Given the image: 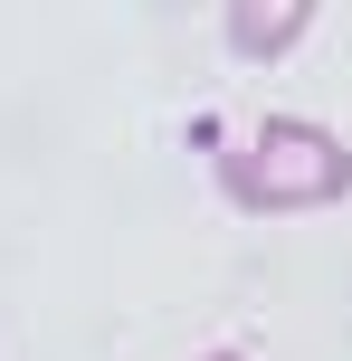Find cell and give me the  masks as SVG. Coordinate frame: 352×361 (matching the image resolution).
<instances>
[{"mask_svg": "<svg viewBox=\"0 0 352 361\" xmlns=\"http://www.w3.org/2000/svg\"><path fill=\"white\" fill-rule=\"evenodd\" d=\"M219 29H229V57H286L296 29H315V0H229Z\"/></svg>", "mask_w": 352, "mask_h": 361, "instance_id": "cell-2", "label": "cell"}, {"mask_svg": "<svg viewBox=\"0 0 352 361\" xmlns=\"http://www.w3.org/2000/svg\"><path fill=\"white\" fill-rule=\"evenodd\" d=\"M219 190H229V209H257V219H277V209H334V200L352 190V143L324 133V124L277 114L248 152L219 162Z\"/></svg>", "mask_w": 352, "mask_h": 361, "instance_id": "cell-1", "label": "cell"}, {"mask_svg": "<svg viewBox=\"0 0 352 361\" xmlns=\"http://www.w3.org/2000/svg\"><path fill=\"white\" fill-rule=\"evenodd\" d=\"M210 361H238V352H210Z\"/></svg>", "mask_w": 352, "mask_h": 361, "instance_id": "cell-3", "label": "cell"}]
</instances>
